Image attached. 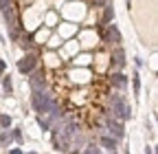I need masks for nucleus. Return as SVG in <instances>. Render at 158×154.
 I'll return each mask as SVG.
<instances>
[{"mask_svg":"<svg viewBox=\"0 0 158 154\" xmlns=\"http://www.w3.org/2000/svg\"><path fill=\"white\" fill-rule=\"evenodd\" d=\"M112 20H114V5L112 2H106L103 5V22L110 24Z\"/></svg>","mask_w":158,"mask_h":154,"instance_id":"9d476101","label":"nucleus"},{"mask_svg":"<svg viewBox=\"0 0 158 154\" xmlns=\"http://www.w3.org/2000/svg\"><path fill=\"white\" fill-rule=\"evenodd\" d=\"M110 84H112V88H116V90L123 92L130 86V77L125 73H121V71H112L110 73Z\"/></svg>","mask_w":158,"mask_h":154,"instance_id":"423d86ee","label":"nucleus"},{"mask_svg":"<svg viewBox=\"0 0 158 154\" xmlns=\"http://www.w3.org/2000/svg\"><path fill=\"white\" fill-rule=\"evenodd\" d=\"M24 154H37V152H24Z\"/></svg>","mask_w":158,"mask_h":154,"instance_id":"4be33fe9","label":"nucleus"},{"mask_svg":"<svg viewBox=\"0 0 158 154\" xmlns=\"http://www.w3.org/2000/svg\"><path fill=\"white\" fill-rule=\"evenodd\" d=\"M108 106H110V114L112 117H116L118 121H127V119H132V106H130V101H127V97L125 95H121V92H110L108 95Z\"/></svg>","mask_w":158,"mask_h":154,"instance_id":"f257e3e1","label":"nucleus"},{"mask_svg":"<svg viewBox=\"0 0 158 154\" xmlns=\"http://www.w3.org/2000/svg\"><path fill=\"white\" fill-rule=\"evenodd\" d=\"M20 40H22L20 44H22V49H24V51L33 49V35H29V33H22V35H20Z\"/></svg>","mask_w":158,"mask_h":154,"instance_id":"ddd939ff","label":"nucleus"},{"mask_svg":"<svg viewBox=\"0 0 158 154\" xmlns=\"http://www.w3.org/2000/svg\"><path fill=\"white\" fill-rule=\"evenodd\" d=\"M11 134H13V141L15 143H24V137H22V130H20V128H13Z\"/></svg>","mask_w":158,"mask_h":154,"instance_id":"dca6fc26","label":"nucleus"},{"mask_svg":"<svg viewBox=\"0 0 158 154\" xmlns=\"http://www.w3.org/2000/svg\"><path fill=\"white\" fill-rule=\"evenodd\" d=\"M31 77H29V86H31V90H46V75H44V71H40V68H35L33 73H29Z\"/></svg>","mask_w":158,"mask_h":154,"instance_id":"20e7f679","label":"nucleus"},{"mask_svg":"<svg viewBox=\"0 0 158 154\" xmlns=\"http://www.w3.org/2000/svg\"><path fill=\"white\" fill-rule=\"evenodd\" d=\"M18 73H22V75H29L37 68V55L35 53H24L22 57L18 60Z\"/></svg>","mask_w":158,"mask_h":154,"instance_id":"7ed1b4c3","label":"nucleus"},{"mask_svg":"<svg viewBox=\"0 0 158 154\" xmlns=\"http://www.w3.org/2000/svg\"><path fill=\"white\" fill-rule=\"evenodd\" d=\"M103 130H108L106 134L114 137L116 141H121V139L125 137V126H123V121H118L116 117H112V114H108V117H106V126H103Z\"/></svg>","mask_w":158,"mask_h":154,"instance_id":"f03ea898","label":"nucleus"},{"mask_svg":"<svg viewBox=\"0 0 158 154\" xmlns=\"http://www.w3.org/2000/svg\"><path fill=\"white\" fill-rule=\"evenodd\" d=\"M9 154H24V150H22V148H13Z\"/></svg>","mask_w":158,"mask_h":154,"instance_id":"a211bd4d","label":"nucleus"},{"mask_svg":"<svg viewBox=\"0 0 158 154\" xmlns=\"http://www.w3.org/2000/svg\"><path fill=\"white\" fill-rule=\"evenodd\" d=\"M110 64H112V71H123L125 68V51L121 46H114L112 49V55H110Z\"/></svg>","mask_w":158,"mask_h":154,"instance_id":"39448f33","label":"nucleus"},{"mask_svg":"<svg viewBox=\"0 0 158 154\" xmlns=\"http://www.w3.org/2000/svg\"><path fill=\"white\" fill-rule=\"evenodd\" d=\"M11 141H13L11 130H2V132H0V148H9Z\"/></svg>","mask_w":158,"mask_h":154,"instance_id":"f8f14e48","label":"nucleus"},{"mask_svg":"<svg viewBox=\"0 0 158 154\" xmlns=\"http://www.w3.org/2000/svg\"><path fill=\"white\" fill-rule=\"evenodd\" d=\"M103 40H106L108 44H114V46H121V42H123V37H121V31H118V27H116L114 22H110V24H108V31H106V35H103Z\"/></svg>","mask_w":158,"mask_h":154,"instance_id":"0eeeda50","label":"nucleus"},{"mask_svg":"<svg viewBox=\"0 0 158 154\" xmlns=\"http://www.w3.org/2000/svg\"><path fill=\"white\" fill-rule=\"evenodd\" d=\"M37 126L42 130H51V123H48V119L44 117V114H37Z\"/></svg>","mask_w":158,"mask_h":154,"instance_id":"2eb2a0df","label":"nucleus"},{"mask_svg":"<svg viewBox=\"0 0 158 154\" xmlns=\"http://www.w3.org/2000/svg\"><path fill=\"white\" fill-rule=\"evenodd\" d=\"M132 88H134V97H141V75H138V68L132 71Z\"/></svg>","mask_w":158,"mask_h":154,"instance_id":"1a4fd4ad","label":"nucleus"},{"mask_svg":"<svg viewBox=\"0 0 158 154\" xmlns=\"http://www.w3.org/2000/svg\"><path fill=\"white\" fill-rule=\"evenodd\" d=\"M134 66H136V68H143V66H145V60L136 55V57H134Z\"/></svg>","mask_w":158,"mask_h":154,"instance_id":"f3484780","label":"nucleus"},{"mask_svg":"<svg viewBox=\"0 0 158 154\" xmlns=\"http://www.w3.org/2000/svg\"><path fill=\"white\" fill-rule=\"evenodd\" d=\"M7 71V62L5 60H0V73H5Z\"/></svg>","mask_w":158,"mask_h":154,"instance_id":"6ab92c4d","label":"nucleus"},{"mask_svg":"<svg viewBox=\"0 0 158 154\" xmlns=\"http://www.w3.org/2000/svg\"><path fill=\"white\" fill-rule=\"evenodd\" d=\"M99 148L101 150H108V152H112V154H116V150H118V141L114 139V137H110V134H101L99 137Z\"/></svg>","mask_w":158,"mask_h":154,"instance_id":"6e6552de","label":"nucleus"},{"mask_svg":"<svg viewBox=\"0 0 158 154\" xmlns=\"http://www.w3.org/2000/svg\"><path fill=\"white\" fill-rule=\"evenodd\" d=\"M11 123H13L11 114H0V128H2V130H9V128H11Z\"/></svg>","mask_w":158,"mask_h":154,"instance_id":"4468645a","label":"nucleus"},{"mask_svg":"<svg viewBox=\"0 0 158 154\" xmlns=\"http://www.w3.org/2000/svg\"><path fill=\"white\" fill-rule=\"evenodd\" d=\"M145 154H154V148H149V145H147V148H145Z\"/></svg>","mask_w":158,"mask_h":154,"instance_id":"aec40b11","label":"nucleus"},{"mask_svg":"<svg viewBox=\"0 0 158 154\" xmlns=\"http://www.w3.org/2000/svg\"><path fill=\"white\" fill-rule=\"evenodd\" d=\"M125 2H127V9H130V5H132V0H125Z\"/></svg>","mask_w":158,"mask_h":154,"instance_id":"412c9836","label":"nucleus"},{"mask_svg":"<svg viewBox=\"0 0 158 154\" xmlns=\"http://www.w3.org/2000/svg\"><path fill=\"white\" fill-rule=\"evenodd\" d=\"M2 90L5 95H13V79L9 73H2Z\"/></svg>","mask_w":158,"mask_h":154,"instance_id":"9b49d317","label":"nucleus"}]
</instances>
